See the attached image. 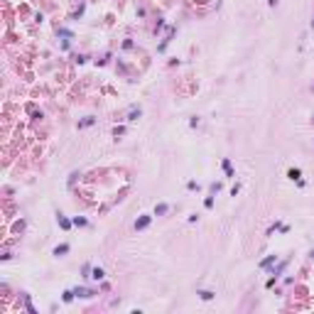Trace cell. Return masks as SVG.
Instances as JSON below:
<instances>
[{
  "label": "cell",
  "instance_id": "obj_2",
  "mask_svg": "<svg viewBox=\"0 0 314 314\" xmlns=\"http://www.w3.org/2000/svg\"><path fill=\"white\" fill-rule=\"evenodd\" d=\"M94 278H96V280H101V278H103V270H101V268H96V270H94Z\"/></svg>",
  "mask_w": 314,
  "mask_h": 314
},
{
  "label": "cell",
  "instance_id": "obj_1",
  "mask_svg": "<svg viewBox=\"0 0 314 314\" xmlns=\"http://www.w3.org/2000/svg\"><path fill=\"white\" fill-rule=\"evenodd\" d=\"M147 224H150V218H147V216H145V218H140V221H138V224H135V228H145Z\"/></svg>",
  "mask_w": 314,
  "mask_h": 314
}]
</instances>
